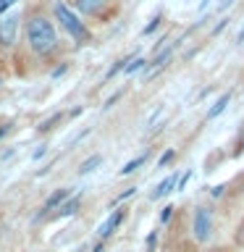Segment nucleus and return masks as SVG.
<instances>
[{"label":"nucleus","mask_w":244,"mask_h":252,"mask_svg":"<svg viewBox=\"0 0 244 252\" xmlns=\"http://www.w3.org/2000/svg\"><path fill=\"white\" fill-rule=\"evenodd\" d=\"M123 218H126V210H116V213H110V216L105 218V223H102V226L97 228V236H100V239H108V236L118 228V223H121Z\"/></svg>","instance_id":"7"},{"label":"nucleus","mask_w":244,"mask_h":252,"mask_svg":"<svg viewBox=\"0 0 244 252\" xmlns=\"http://www.w3.org/2000/svg\"><path fill=\"white\" fill-rule=\"evenodd\" d=\"M3 134H8V126H0V137H3Z\"/></svg>","instance_id":"28"},{"label":"nucleus","mask_w":244,"mask_h":252,"mask_svg":"<svg viewBox=\"0 0 244 252\" xmlns=\"http://www.w3.org/2000/svg\"><path fill=\"white\" fill-rule=\"evenodd\" d=\"M223 189H226L223 184H218L215 189H213V197H220V194H223Z\"/></svg>","instance_id":"25"},{"label":"nucleus","mask_w":244,"mask_h":252,"mask_svg":"<svg viewBox=\"0 0 244 252\" xmlns=\"http://www.w3.org/2000/svg\"><path fill=\"white\" fill-rule=\"evenodd\" d=\"M189 179H192V171H186V173H184V176H181V179L176 181V187H179V189H184V187H186V181H189Z\"/></svg>","instance_id":"22"},{"label":"nucleus","mask_w":244,"mask_h":252,"mask_svg":"<svg viewBox=\"0 0 244 252\" xmlns=\"http://www.w3.org/2000/svg\"><path fill=\"white\" fill-rule=\"evenodd\" d=\"M160 21H163V19H160V16H155V19H152V21H150V24H147V27H145V34H152V32H155L157 27H160Z\"/></svg>","instance_id":"17"},{"label":"nucleus","mask_w":244,"mask_h":252,"mask_svg":"<svg viewBox=\"0 0 244 252\" xmlns=\"http://www.w3.org/2000/svg\"><path fill=\"white\" fill-rule=\"evenodd\" d=\"M145 160H147V155H139V158H134V160H129V163H126L123 168H121V176H129V173H134Z\"/></svg>","instance_id":"11"},{"label":"nucleus","mask_w":244,"mask_h":252,"mask_svg":"<svg viewBox=\"0 0 244 252\" xmlns=\"http://www.w3.org/2000/svg\"><path fill=\"white\" fill-rule=\"evenodd\" d=\"M16 3H19V0H0V16L8 13V8H13Z\"/></svg>","instance_id":"18"},{"label":"nucleus","mask_w":244,"mask_h":252,"mask_svg":"<svg viewBox=\"0 0 244 252\" xmlns=\"http://www.w3.org/2000/svg\"><path fill=\"white\" fill-rule=\"evenodd\" d=\"M192 231L197 242H208L213 236V213L208 208H197L194 210V220H192Z\"/></svg>","instance_id":"4"},{"label":"nucleus","mask_w":244,"mask_h":252,"mask_svg":"<svg viewBox=\"0 0 244 252\" xmlns=\"http://www.w3.org/2000/svg\"><path fill=\"white\" fill-rule=\"evenodd\" d=\"M236 42H244V29L239 32V37H236Z\"/></svg>","instance_id":"27"},{"label":"nucleus","mask_w":244,"mask_h":252,"mask_svg":"<svg viewBox=\"0 0 244 252\" xmlns=\"http://www.w3.org/2000/svg\"><path fill=\"white\" fill-rule=\"evenodd\" d=\"M155 244H157V231H152V234L147 236V252H152Z\"/></svg>","instance_id":"20"},{"label":"nucleus","mask_w":244,"mask_h":252,"mask_svg":"<svg viewBox=\"0 0 244 252\" xmlns=\"http://www.w3.org/2000/svg\"><path fill=\"white\" fill-rule=\"evenodd\" d=\"M68 197H71V192H68L66 187L55 189V192H53V194H50V197H47V200H45V205H42V208H39V213L34 216V220H42V218H47V216H53V210H58L61 205L68 200Z\"/></svg>","instance_id":"5"},{"label":"nucleus","mask_w":244,"mask_h":252,"mask_svg":"<svg viewBox=\"0 0 244 252\" xmlns=\"http://www.w3.org/2000/svg\"><path fill=\"white\" fill-rule=\"evenodd\" d=\"M231 102V92H226V94H220V97L215 100V105H213L210 110H208V118H218L220 113L226 110V105Z\"/></svg>","instance_id":"10"},{"label":"nucleus","mask_w":244,"mask_h":252,"mask_svg":"<svg viewBox=\"0 0 244 252\" xmlns=\"http://www.w3.org/2000/svg\"><path fill=\"white\" fill-rule=\"evenodd\" d=\"M226 24H228V19H220V24H218V27H215V34H218V32H220V29L226 27Z\"/></svg>","instance_id":"26"},{"label":"nucleus","mask_w":244,"mask_h":252,"mask_svg":"<svg viewBox=\"0 0 244 252\" xmlns=\"http://www.w3.org/2000/svg\"><path fill=\"white\" fill-rule=\"evenodd\" d=\"M171 53H173V45L157 53V58L152 61V68H160V66H165V63H168V58H171Z\"/></svg>","instance_id":"13"},{"label":"nucleus","mask_w":244,"mask_h":252,"mask_svg":"<svg viewBox=\"0 0 244 252\" xmlns=\"http://www.w3.org/2000/svg\"><path fill=\"white\" fill-rule=\"evenodd\" d=\"M19 13H3L0 16V45L3 47H13L19 39Z\"/></svg>","instance_id":"3"},{"label":"nucleus","mask_w":244,"mask_h":252,"mask_svg":"<svg viewBox=\"0 0 244 252\" xmlns=\"http://www.w3.org/2000/svg\"><path fill=\"white\" fill-rule=\"evenodd\" d=\"M123 66H126V58H123V61H116V63H113V66H110V68H108V74H105V79H113V76L118 74V71H121V68H123Z\"/></svg>","instance_id":"15"},{"label":"nucleus","mask_w":244,"mask_h":252,"mask_svg":"<svg viewBox=\"0 0 244 252\" xmlns=\"http://www.w3.org/2000/svg\"><path fill=\"white\" fill-rule=\"evenodd\" d=\"M145 66H147L145 58H134V61H126L123 71H126V74H134V71H139V68H145Z\"/></svg>","instance_id":"14"},{"label":"nucleus","mask_w":244,"mask_h":252,"mask_svg":"<svg viewBox=\"0 0 244 252\" xmlns=\"http://www.w3.org/2000/svg\"><path fill=\"white\" fill-rule=\"evenodd\" d=\"M173 155H176V153H173V150H168V153H163V155H160V160H157V165H160V168H163L165 163H171V160H173Z\"/></svg>","instance_id":"19"},{"label":"nucleus","mask_w":244,"mask_h":252,"mask_svg":"<svg viewBox=\"0 0 244 252\" xmlns=\"http://www.w3.org/2000/svg\"><path fill=\"white\" fill-rule=\"evenodd\" d=\"M27 42L31 47V53H37V55L53 53L55 45H58L55 24L47 19V16H31L29 24H27Z\"/></svg>","instance_id":"1"},{"label":"nucleus","mask_w":244,"mask_h":252,"mask_svg":"<svg viewBox=\"0 0 244 252\" xmlns=\"http://www.w3.org/2000/svg\"><path fill=\"white\" fill-rule=\"evenodd\" d=\"M61 121V113H55L53 118H47V121H42V126H39V131H47V129H53V124H58Z\"/></svg>","instance_id":"16"},{"label":"nucleus","mask_w":244,"mask_h":252,"mask_svg":"<svg viewBox=\"0 0 244 252\" xmlns=\"http://www.w3.org/2000/svg\"><path fill=\"white\" fill-rule=\"evenodd\" d=\"M171 216H173V208H171V205H165V208H163V213H160V220L165 223V220H171Z\"/></svg>","instance_id":"21"},{"label":"nucleus","mask_w":244,"mask_h":252,"mask_svg":"<svg viewBox=\"0 0 244 252\" xmlns=\"http://www.w3.org/2000/svg\"><path fill=\"white\" fill-rule=\"evenodd\" d=\"M234 3V0H223V5H220V8H228V5H231Z\"/></svg>","instance_id":"29"},{"label":"nucleus","mask_w":244,"mask_h":252,"mask_svg":"<svg viewBox=\"0 0 244 252\" xmlns=\"http://www.w3.org/2000/svg\"><path fill=\"white\" fill-rule=\"evenodd\" d=\"M45 153H47V145H39V147L34 150V160H37V158H42Z\"/></svg>","instance_id":"24"},{"label":"nucleus","mask_w":244,"mask_h":252,"mask_svg":"<svg viewBox=\"0 0 244 252\" xmlns=\"http://www.w3.org/2000/svg\"><path fill=\"white\" fill-rule=\"evenodd\" d=\"M134 192H137V189H134V187H131V189H126L123 194H118V197H116V202H121V200H126V197H131Z\"/></svg>","instance_id":"23"},{"label":"nucleus","mask_w":244,"mask_h":252,"mask_svg":"<svg viewBox=\"0 0 244 252\" xmlns=\"http://www.w3.org/2000/svg\"><path fill=\"white\" fill-rule=\"evenodd\" d=\"M108 5H110V0H74V11L84 13V16H102Z\"/></svg>","instance_id":"6"},{"label":"nucleus","mask_w":244,"mask_h":252,"mask_svg":"<svg viewBox=\"0 0 244 252\" xmlns=\"http://www.w3.org/2000/svg\"><path fill=\"white\" fill-rule=\"evenodd\" d=\"M79 202H82V194H74L71 197V200H66L58 208V213H55V216H50V218H66V216H74V213L79 210Z\"/></svg>","instance_id":"9"},{"label":"nucleus","mask_w":244,"mask_h":252,"mask_svg":"<svg viewBox=\"0 0 244 252\" xmlns=\"http://www.w3.org/2000/svg\"><path fill=\"white\" fill-rule=\"evenodd\" d=\"M53 11H55V19H58V24L71 34V39H76L79 45L90 42V37H92V34H90V29H87V24L76 16L74 8H68L66 3H55Z\"/></svg>","instance_id":"2"},{"label":"nucleus","mask_w":244,"mask_h":252,"mask_svg":"<svg viewBox=\"0 0 244 252\" xmlns=\"http://www.w3.org/2000/svg\"><path fill=\"white\" fill-rule=\"evenodd\" d=\"M176 173H171V176H165L163 181H160V184H157L155 187V192L152 194H150V197H152V200H160V197H165V194H168V192H173V187H176Z\"/></svg>","instance_id":"8"},{"label":"nucleus","mask_w":244,"mask_h":252,"mask_svg":"<svg viewBox=\"0 0 244 252\" xmlns=\"http://www.w3.org/2000/svg\"><path fill=\"white\" fill-rule=\"evenodd\" d=\"M100 163H102V158H100V155H92L90 160H84V163H82V168H79V173L84 176V173H90V171H94V168H97Z\"/></svg>","instance_id":"12"}]
</instances>
